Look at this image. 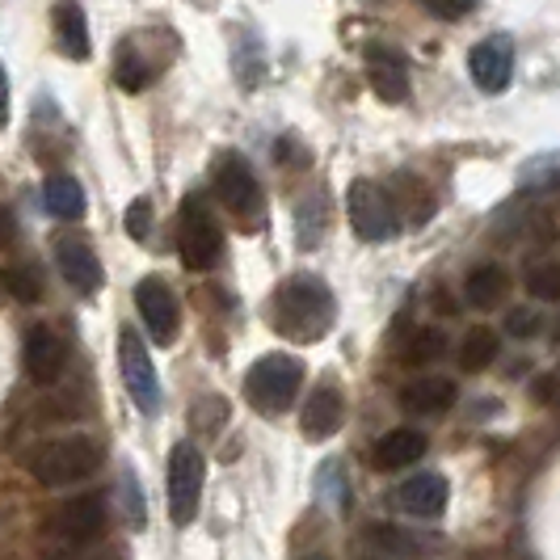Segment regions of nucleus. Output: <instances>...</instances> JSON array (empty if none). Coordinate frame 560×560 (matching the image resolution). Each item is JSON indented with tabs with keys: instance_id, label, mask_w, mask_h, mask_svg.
I'll use <instances>...</instances> for the list:
<instances>
[{
	"instance_id": "f257e3e1",
	"label": "nucleus",
	"mask_w": 560,
	"mask_h": 560,
	"mask_svg": "<svg viewBox=\"0 0 560 560\" xmlns=\"http://www.w3.org/2000/svg\"><path fill=\"white\" fill-rule=\"evenodd\" d=\"M334 320H337L334 291L316 279V275L287 279L275 291V300H270V325H275V334H282L287 341H300V346L320 341V337L334 329Z\"/></svg>"
},
{
	"instance_id": "f03ea898",
	"label": "nucleus",
	"mask_w": 560,
	"mask_h": 560,
	"mask_svg": "<svg viewBox=\"0 0 560 560\" xmlns=\"http://www.w3.org/2000/svg\"><path fill=\"white\" fill-rule=\"evenodd\" d=\"M30 477L47 489H63L77 480L93 477L102 468V443L89 434H68V439H47L26 455Z\"/></svg>"
},
{
	"instance_id": "7ed1b4c3",
	"label": "nucleus",
	"mask_w": 560,
	"mask_h": 560,
	"mask_svg": "<svg viewBox=\"0 0 560 560\" xmlns=\"http://www.w3.org/2000/svg\"><path fill=\"white\" fill-rule=\"evenodd\" d=\"M304 388V363L295 354H266L249 366L245 375V396L257 413L279 418L295 405V396Z\"/></svg>"
},
{
	"instance_id": "20e7f679",
	"label": "nucleus",
	"mask_w": 560,
	"mask_h": 560,
	"mask_svg": "<svg viewBox=\"0 0 560 560\" xmlns=\"http://www.w3.org/2000/svg\"><path fill=\"white\" fill-rule=\"evenodd\" d=\"M177 253H182V266L186 270H211L224 253V232L215 224V215L207 211V202L198 195H190L182 202V215H177Z\"/></svg>"
},
{
	"instance_id": "39448f33",
	"label": "nucleus",
	"mask_w": 560,
	"mask_h": 560,
	"mask_svg": "<svg viewBox=\"0 0 560 560\" xmlns=\"http://www.w3.org/2000/svg\"><path fill=\"white\" fill-rule=\"evenodd\" d=\"M202 480H207V459L195 443H177L168 451V472H165V493H168V518L177 527H190L202 502Z\"/></svg>"
},
{
	"instance_id": "423d86ee",
	"label": "nucleus",
	"mask_w": 560,
	"mask_h": 560,
	"mask_svg": "<svg viewBox=\"0 0 560 560\" xmlns=\"http://www.w3.org/2000/svg\"><path fill=\"white\" fill-rule=\"evenodd\" d=\"M346 215H350V228L363 236L366 245H384V241H393L396 232H400L396 202L388 198V190H380L366 177L350 182V190H346Z\"/></svg>"
},
{
	"instance_id": "0eeeda50",
	"label": "nucleus",
	"mask_w": 560,
	"mask_h": 560,
	"mask_svg": "<svg viewBox=\"0 0 560 560\" xmlns=\"http://www.w3.org/2000/svg\"><path fill=\"white\" fill-rule=\"evenodd\" d=\"M118 371H122V384L136 400L140 413H156L161 409V380H156V366L148 359V346L136 329H122L118 334Z\"/></svg>"
},
{
	"instance_id": "6e6552de",
	"label": "nucleus",
	"mask_w": 560,
	"mask_h": 560,
	"mask_svg": "<svg viewBox=\"0 0 560 560\" xmlns=\"http://www.w3.org/2000/svg\"><path fill=\"white\" fill-rule=\"evenodd\" d=\"M102 532H106V498L102 493H81L47 518V535L68 548H93V539Z\"/></svg>"
},
{
	"instance_id": "1a4fd4ad",
	"label": "nucleus",
	"mask_w": 560,
	"mask_h": 560,
	"mask_svg": "<svg viewBox=\"0 0 560 560\" xmlns=\"http://www.w3.org/2000/svg\"><path fill=\"white\" fill-rule=\"evenodd\" d=\"M211 177H215L220 202H224L236 220H257L261 215V182H257V173L249 168L245 156H236V152L220 156Z\"/></svg>"
},
{
	"instance_id": "9d476101",
	"label": "nucleus",
	"mask_w": 560,
	"mask_h": 560,
	"mask_svg": "<svg viewBox=\"0 0 560 560\" xmlns=\"http://www.w3.org/2000/svg\"><path fill=\"white\" fill-rule=\"evenodd\" d=\"M136 308L143 316V329L156 346H173L177 341V325H182V308H177V295L168 291L165 279L148 275L136 282Z\"/></svg>"
},
{
	"instance_id": "9b49d317",
	"label": "nucleus",
	"mask_w": 560,
	"mask_h": 560,
	"mask_svg": "<svg viewBox=\"0 0 560 560\" xmlns=\"http://www.w3.org/2000/svg\"><path fill=\"white\" fill-rule=\"evenodd\" d=\"M363 59L375 97L388 106H405L409 102V59H405V51H396L388 43H371Z\"/></svg>"
},
{
	"instance_id": "f8f14e48",
	"label": "nucleus",
	"mask_w": 560,
	"mask_h": 560,
	"mask_svg": "<svg viewBox=\"0 0 560 560\" xmlns=\"http://www.w3.org/2000/svg\"><path fill=\"white\" fill-rule=\"evenodd\" d=\"M468 72L472 84L485 93H502L514 77V38L510 34H489L468 51Z\"/></svg>"
},
{
	"instance_id": "ddd939ff",
	"label": "nucleus",
	"mask_w": 560,
	"mask_h": 560,
	"mask_svg": "<svg viewBox=\"0 0 560 560\" xmlns=\"http://www.w3.org/2000/svg\"><path fill=\"white\" fill-rule=\"evenodd\" d=\"M56 266L63 282L77 291V295H97L102 291V261H97V253L84 245L81 236H59L56 241Z\"/></svg>"
},
{
	"instance_id": "4468645a",
	"label": "nucleus",
	"mask_w": 560,
	"mask_h": 560,
	"mask_svg": "<svg viewBox=\"0 0 560 560\" xmlns=\"http://www.w3.org/2000/svg\"><path fill=\"white\" fill-rule=\"evenodd\" d=\"M63 341L56 337V329H47V325H34L22 341V366H26V375L34 384H56L59 375H63Z\"/></svg>"
},
{
	"instance_id": "2eb2a0df",
	"label": "nucleus",
	"mask_w": 560,
	"mask_h": 560,
	"mask_svg": "<svg viewBox=\"0 0 560 560\" xmlns=\"http://www.w3.org/2000/svg\"><path fill=\"white\" fill-rule=\"evenodd\" d=\"M396 502L405 514H418V518H439L447 510V480L439 472H418L396 489Z\"/></svg>"
},
{
	"instance_id": "dca6fc26",
	"label": "nucleus",
	"mask_w": 560,
	"mask_h": 560,
	"mask_svg": "<svg viewBox=\"0 0 560 560\" xmlns=\"http://www.w3.org/2000/svg\"><path fill=\"white\" fill-rule=\"evenodd\" d=\"M341 421H346V400H341L334 384H325V388H316L308 396V405L300 413V430L308 439H334L337 430H341Z\"/></svg>"
},
{
	"instance_id": "f3484780",
	"label": "nucleus",
	"mask_w": 560,
	"mask_h": 560,
	"mask_svg": "<svg viewBox=\"0 0 560 560\" xmlns=\"http://www.w3.org/2000/svg\"><path fill=\"white\" fill-rule=\"evenodd\" d=\"M425 434L421 430H409V425H396L388 430L384 439H380V447H375V464L380 468H388V472H400V468H413L421 455H425Z\"/></svg>"
},
{
	"instance_id": "a211bd4d",
	"label": "nucleus",
	"mask_w": 560,
	"mask_h": 560,
	"mask_svg": "<svg viewBox=\"0 0 560 560\" xmlns=\"http://www.w3.org/2000/svg\"><path fill=\"white\" fill-rule=\"evenodd\" d=\"M510 291V270L498 266V261H485V266H472L468 279H464V300L472 308H498Z\"/></svg>"
},
{
	"instance_id": "6ab92c4d",
	"label": "nucleus",
	"mask_w": 560,
	"mask_h": 560,
	"mask_svg": "<svg viewBox=\"0 0 560 560\" xmlns=\"http://www.w3.org/2000/svg\"><path fill=\"white\" fill-rule=\"evenodd\" d=\"M400 405L409 413H443V409L455 405V384L443 380V375H421V380L400 388Z\"/></svg>"
},
{
	"instance_id": "aec40b11",
	"label": "nucleus",
	"mask_w": 560,
	"mask_h": 560,
	"mask_svg": "<svg viewBox=\"0 0 560 560\" xmlns=\"http://www.w3.org/2000/svg\"><path fill=\"white\" fill-rule=\"evenodd\" d=\"M56 34H59V51L68 59H89L93 43H89V22H84L81 4H56Z\"/></svg>"
},
{
	"instance_id": "412c9836",
	"label": "nucleus",
	"mask_w": 560,
	"mask_h": 560,
	"mask_svg": "<svg viewBox=\"0 0 560 560\" xmlns=\"http://www.w3.org/2000/svg\"><path fill=\"white\" fill-rule=\"evenodd\" d=\"M43 202H47V211H51L56 220L77 224L84 215V186L77 177H68V173H56V177H47V186H43Z\"/></svg>"
},
{
	"instance_id": "4be33fe9",
	"label": "nucleus",
	"mask_w": 560,
	"mask_h": 560,
	"mask_svg": "<svg viewBox=\"0 0 560 560\" xmlns=\"http://www.w3.org/2000/svg\"><path fill=\"white\" fill-rule=\"evenodd\" d=\"M498 354H502V337L493 334V329H468L464 341H459V366H464L468 375L485 371Z\"/></svg>"
},
{
	"instance_id": "5701e85b",
	"label": "nucleus",
	"mask_w": 560,
	"mask_h": 560,
	"mask_svg": "<svg viewBox=\"0 0 560 560\" xmlns=\"http://www.w3.org/2000/svg\"><path fill=\"white\" fill-rule=\"evenodd\" d=\"M447 354V337L439 334V329H413V334L405 337V346H400V363L409 366H425L434 363V359H443Z\"/></svg>"
},
{
	"instance_id": "b1692460",
	"label": "nucleus",
	"mask_w": 560,
	"mask_h": 560,
	"mask_svg": "<svg viewBox=\"0 0 560 560\" xmlns=\"http://www.w3.org/2000/svg\"><path fill=\"white\" fill-rule=\"evenodd\" d=\"M114 81H118V89H127V93H140V89H148V81H152V68H148V59H143L140 51L122 47V51H118V63H114Z\"/></svg>"
},
{
	"instance_id": "393cba45",
	"label": "nucleus",
	"mask_w": 560,
	"mask_h": 560,
	"mask_svg": "<svg viewBox=\"0 0 560 560\" xmlns=\"http://www.w3.org/2000/svg\"><path fill=\"white\" fill-rule=\"evenodd\" d=\"M523 282H527L532 300H539V304H557L560 300V261H535L532 270L523 275Z\"/></svg>"
},
{
	"instance_id": "a878e982",
	"label": "nucleus",
	"mask_w": 560,
	"mask_h": 560,
	"mask_svg": "<svg viewBox=\"0 0 560 560\" xmlns=\"http://www.w3.org/2000/svg\"><path fill=\"white\" fill-rule=\"evenodd\" d=\"M366 535L380 544V548H388V552H400V557H425V552H434L430 544H413V535L396 532V527H366Z\"/></svg>"
},
{
	"instance_id": "bb28decb",
	"label": "nucleus",
	"mask_w": 560,
	"mask_h": 560,
	"mask_svg": "<svg viewBox=\"0 0 560 560\" xmlns=\"http://www.w3.org/2000/svg\"><path fill=\"white\" fill-rule=\"evenodd\" d=\"M4 287H9L22 304H34V300L43 295V282H38V275H34L30 266H13V270H4Z\"/></svg>"
},
{
	"instance_id": "cd10ccee",
	"label": "nucleus",
	"mask_w": 560,
	"mask_h": 560,
	"mask_svg": "<svg viewBox=\"0 0 560 560\" xmlns=\"http://www.w3.org/2000/svg\"><path fill=\"white\" fill-rule=\"evenodd\" d=\"M122 228H127L131 241H148V232H152V198H136L127 207V215H122Z\"/></svg>"
},
{
	"instance_id": "c85d7f7f",
	"label": "nucleus",
	"mask_w": 560,
	"mask_h": 560,
	"mask_svg": "<svg viewBox=\"0 0 560 560\" xmlns=\"http://www.w3.org/2000/svg\"><path fill=\"white\" fill-rule=\"evenodd\" d=\"M539 312L535 308H514L510 316H505V334H514V337H535L539 334Z\"/></svg>"
},
{
	"instance_id": "c756f323",
	"label": "nucleus",
	"mask_w": 560,
	"mask_h": 560,
	"mask_svg": "<svg viewBox=\"0 0 560 560\" xmlns=\"http://www.w3.org/2000/svg\"><path fill=\"white\" fill-rule=\"evenodd\" d=\"M47 560H118V552H102V548H63V552H56V557Z\"/></svg>"
},
{
	"instance_id": "7c9ffc66",
	"label": "nucleus",
	"mask_w": 560,
	"mask_h": 560,
	"mask_svg": "<svg viewBox=\"0 0 560 560\" xmlns=\"http://www.w3.org/2000/svg\"><path fill=\"white\" fill-rule=\"evenodd\" d=\"M425 13H434V18H443V22H455V18H468L472 4H439V0H425Z\"/></svg>"
},
{
	"instance_id": "2f4dec72",
	"label": "nucleus",
	"mask_w": 560,
	"mask_h": 560,
	"mask_svg": "<svg viewBox=\"0 0 560 560\" xmlns=\"http://www.w3.org/2000/svg\"><path fill=\"white\" fill-rule=\"evenodd\" d=\"M122 489H127V514H131V523L136 527H143V498H140V489H131V477H122Z\"/></svg>"
},
{
	"instance_id": "473e14b6",
	"label": "nucleus",
	"mask_w": 560,
	"mask_h": 560,
	"mask_svg": "<svg viewBox=\"0 0 560 560\" xmlns=\"http://www.w3.org/2000/svg\"><path fill=\"white\" fill-rule=\"evenodd\" d=\"M13 236H18V220L0 207V249H4V245H13Z\"/></svg>"
},
{
	"instance_id": "72a5a7b5",
	"label": "nucleus",
	"mask_w": 560,
	"mask_h": 560,
	"mask_svg": "<svg viewBox=\"0 0 560 560\" xmlns=\"http://www.w3.org/2000/svg\"><path fill=\"white\" fill-rule=\"evenodd\" d=\"M9 122V77H4V63H0V127Z\"/></svg>"
},
{
	"instance_id": "f704fd0d",
	"label": "nucleus",
	"mask_w": 560,
	"mask_h": 560,
	"mask_svg": "<svg viewBox=\"0 0 560 560\" xmlns=\"http://www.w3.org/2000/svg\"><path fill=\"white\" fill-rule=\"evenodd\" d=\"M304 560H329V557H325V552H308Z\"/></svg>"
},
{
	"instance_id": "c9c22d12",
	"label": "nucleus",
	"mask_w": 560,
	"mask_h": 560,
	"mask_svg": "<svg viewBox=\"0 0 560 560\" xmlns=\"http://www.w3.org/2000/svg\"><path fill=\"white\" fill-rule=\"evenodd\" d=\"M548 182H552V186H560V168H557V173H552V177H548Z\"/></svg>"
},
{
	"instance_id": "e433bc0d",
	"label": "nucleus",
	"mask_w": 560,
	"mask_h": 560,
	"mask_svg": "<svg viewBox=\"0 0 560 560\" xmlns=\"http://www.w3.org/2000/svg\"><path fill=\"white\" fill-rule=\"evenodd\" d=\"M371 560H375V557H371Z\"/></svg>"
}]
</instances>
